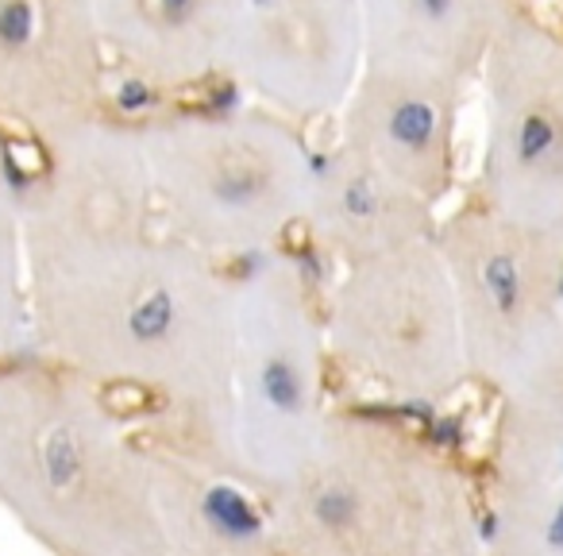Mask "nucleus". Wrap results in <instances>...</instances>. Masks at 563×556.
I'll use <instances>...</instances> for the list:
<instances>
[{"instance_id": "1", "label": "nucleus", "mask_w": 563, "mask_h": 556, "mask_svg": "<svg viewBox=\"0 0 563 556\" xmlns=\"http://www.w3.org/2000/svg\"><path fill=\"white\" fill-rule=\"evenodd\" d=\"M27 329L51 363L93 386L163 402L147 440L240 479L232 453V279L178 236L24 266ZM243 483V479H240Z\"/></svg>"}, {"instance_id": "2", "label": "nucleus", "mask_w": 563, "mask_h": 556, "mask_svg": "<svg viewBox=\"0 0 563 556\" xmlns=\"http://www.w3.org/2000/svg\"><path fill=\"white\" fill-rule=\"evenodd\" d=\"M0 506L51 556H166L151 448L58 363L0 360Z\"/></svg>"}, {"instance_id": "3", "label": "nucleus", "mask_w": 563, "mask_h": 556, "mask_svg": "<svg viewBox=\"0 0 563 556\" xmlns=\"http://www.w3.org/2000/svg\"><path fill=\"white\" fill-rule=\"evenodd\" d=\"M282 556H486L463 471L413 429L329 410L263 499Z\"/></svg>"}, {"instance_id": "4", "label": "nucleus", "mask_w": 563, "mask_h": 556, "mask_svg": "<svg viewBox=\"0 0 563 556\" xmlns=\"http://www.w3.org/2000/svg\"><path fill=\"white\" fill-rule=\"evenodd\" d=\"M155 209L209 259H258L301 228L313 151L274 112L170 109L135 124Z\"/></svg>"}, {"instance_id": "5", "label": "nucleus", "mask_w": 563, "mask_h": 556, "mask_svg": "<svg viewBox=\"0 0 563 556\" xmlns=\"http://www.w3.org/2000/svg\"><path fill=\"white\" fill-rule=\"evenodd\" d=\"M324 314L306 271L286 251H266L232 283V453L258 502L313 448L324 402Z\"/></svg>"}, {"instance_id": "6", "label": "nucleus", "mask_w": 563, "mask_h": 556, "mask_svg": "<svg viewBox=\"0 0 563 556\" xmlns=\"http://www.w3.org/2000/svg\"><path fill=\"white\" fill-rule=\"evenodd\" d=\"M336 360L383 394L440 406L471 379L437 232L344 266L324 309Z\"/></svg>"}, {"instance_id": "7", "label": "nucleus", "mask_w": 563, "mask_h": 556, "mask_svg": "<svg viewBox=\"0 0 563 556\" xmlns=\"http://www.w3.org/2000/svg\"><path fill=\"white\" fill-rule=\"evenodd\" d=\"M437 248L471 379L501 391L563 314V232L478 201L437 220Z\"/></svg>"}, {"instance_id": "8", "label": "nucleus", "mask_w": 563, "mask_h": 556, "mask_svg": "<svg viewBox=\"0 0 563 556\" xmlns=\"http://www.w3.org/2000/svg\"><path fill=\"white\" fill-rule=\"evenodd\" d=\"M483 205L563 232V32L517 12L483 58Z\"/></svg>"}, {"instance_id": "9", "label": "nucleus", "mask_w": 563, "mask_h": 556, "mask_svg": "<svg viewBox=\"0 0 563 556\" xmlns=\"http://www.w3.org/2000/svg\"><path fill=\"white\" fill-rule=\"evenodd\" d=\"M43 148L40 174L20 186L24 266L155 232V189L135 124L97 117Z\"/></svg>"}, {"instance_id": "10", "label": "nucleus", "mask_w": 563, "mask_h": 556, "mask_svg": "<svg viewBox=\"0 0 563 556\" xmlns=\"http://www.w3.org/2000/svg\"><path fill=\"white\" fill-rule=\"evenodd\" d=\"M367 58L360 0H247L224 78L282 120L336 117Z\"/></svg>"}, {"instance_id": "11", "label": "nucleus", "mask_w": 563, "mask_h": 556, "mask_svg": "<svg viewBox=\"0 0 563 556\" xmlns=\"http://www.w3.org/2000/svg\"><path fill=\"white\" fill-rule=\"evenodd\" d=\"M467 81L401 55H367L340 105V148L437 209L455 186Z\"/></svg>"}, {"instance_id": "12", "label": "nucleus", "mask_w": 563, "mask_h": 556, "mask_svg": "<svg viewBox=\"0 0 563 556\" xmlns=\"http://www.w3.org/2000/svg\"><path fill=\"white\" fill-rule=\"evenodd\" d=\"M104 78L93 0H0V124L58 140L104 117Z\"/></svg>"}, {"instance_id": "13", "label": "nucleus", "mask_w": 563, "mask_h": 556, "mask_svg": "<svg viewBox=\"0 0 563 556\" xmlns=\"http://www.w3.org/2000/svg\"><path fill=\"white\" fill-rule=\"evenodd\" d=\"M247 0H93L109 63L135 86L178 94L224 70Z\"/></svg>"}, {"instance_id": "14", "label": "nucleus", "mask_w": 563, "mask_h": 556, "mask_svg": "<svg viewBox=\"0 0 563 556\" xmlns=\"http://www.w3.org/2000/svg\"><path fill=\"white\" fill-rule=\"evenodd\" d=\"M301 228L324 255L352 266L432 236L437 209L336 143L313 155Z\"/></svg>"}, {"instance_id": "15", "label": "nucleus", "mask_w": 563, "mask_h": 556, "mask_svg": "<svg viewBox=\"0 0 563 556\" xmlns=\"http://www.w3.org/2000/svg\"><path fill=\"white\" fill-rule=\"evenodd\" d=\"M517 12V0H360L367 55L417 58L467 86Z\"/></svg>"}, {"instance_id": "16", "label": "nucleus", "mask_w": 563, "mask_h": 556, "mask_svg": "<svg viewBox=\"0 0 563 556\" xmlns=\"http://www.w3.org/2000/svg\"><path fill=\"white\" fill-rule=\"evenodd\" d=\"M498 399L494 483L563 479V314Z\"/></svg>"}, {"instance_id": "17", "label": "nucleus", "mask_w": 563, "mask_h": 556, "mask_svg": "<svg viewBox=\"0 0 563 556\" xmlns=\"http://www.w3.org/2000/svg\"><path fill=\"white\" fill-rule=\"evenodd\" d=\"M483 548L486 556H563V479L494 483Z\"/></svg>"}, {"instance_id": "18", "label": "nucleus", "mask_w": 563, "mask_h": 556, "mask_svg": "<svg viewBox=\"0 0 563 556\" xmlns=\"http://www.w3.org/2000/svg\"><path fill=\"white\" fill-rule=\"evenodd\" d=\"M27 332V283L24 259H0V360L16 352Z\"/></svg>"}, {"instance_id": "19", "label": "nucleus", "mask_w": 563, "mask_h": 556, "mask_svg": "<svg viewBox=\"0 0 563 556\" xmlns=\"http://www.w3.org/2000/svg\"><path fill=\"white\" fill-rule=\"evenodd\" d=\"M0 259H24V248H20V186L12 178L4 135H0Z\"/></svg>"}, {"instance_id": "20", "label": "nucleus", "mask_w": 563, "mask_h": 556, "mask_svg": "<svg viewBox=\"0 0 563 556\" xmlns=\"http://www.w3.org/2000/svg\"><path fill=\"white\" fill-rule=\"evenodd\" d=\"M560 4H563V0H560Z\"/></svg>"}]
</instances>
